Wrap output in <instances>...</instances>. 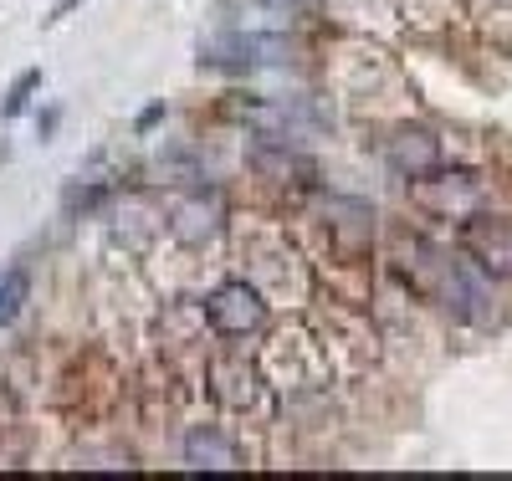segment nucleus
<instances>
[{
  "label": "nucleus",
  "mask_w": 512,
  "mask_h": 481,
  "mask_svg": "<svg viewBox=\"0 0 512 481\" xmlns=\"http://www.w3.org/2000/svg\"><path fill=\"white\" fill-rule=\"evenodd\" d=\"M441 308L456 318V323H492V287L482 277V267L472 261H441Z\"/></svg>",
  "instance_id": "f257e3e1"
},
{
  "label": "nucleus",
  "mask_w": 512,
  "mask_h": 481,
  "mask_svg": "<svg viewBox=\"0 0 512 481\" xmlns=\"http://www.w3.org/2000/svg\"><path fill=\"white\" fill-rule=\"evenodd\" d=\"M205 318H210V328H216L221 338H246V333L262 328L267 308H262V297H256L246 282H226L216 297L205 302Z\"/></svg>",
  "instance_id": "f03ea898"
},
{
  "label": "nucleus",
  "mask_w": 512,
  "mask_h": 481,
  "mask_svg": "<svg viewBox=\"0 0 512 481\" xmlns=\"http://www.w3.org/2000/svg\"><path fill=\"white\" fill-rule=\"evenodd\" d=\"M415 200L425 210H446V215H472L482 205V185L466 180V174H436V180H420Z\"/></svg>",
  "instance_id": "7ed1b4c3"
},
{
  "label": "nucleus",
  "mask_w": 512,
  "mask_h": 481,
  "mask_svg": "<svg viewBox=\"0 0 512 481\" xmlns=\"http://www.w3.org/2000/svg\"><path fill=\"white\" fill-rule=\"evenodd\" d=\"M466 241H472V256H477L482 272L512 277V226H502V221H477Z\"/></svg>",
  "instance_id": "20e7f679"
},
{
  "label": "nucleus",
  "mask_w": 512,
  "mask_h": 481,
  "mask_svg": "<svg viewBox=\"0 0 512 481\" xmlns=\"http://www.w3.org/2000/svg\"><path fill=\"white\" fill-rule=\"evenodd\" d=\"M185 461L190 466H210V471H236L241 451H236V441L221 425H200V430H190V441H185Z\"/></svg>",
  "instance_id": "39448f33"
},
{
  "label": "nucleus",
  "mask_w": 512,
  "mask_h": 481,
  "mask_svg": "<svg viewBox=\"0 0 512 481\" xmlns=\"http://www.w3.org/2000/svg\"><path fill=\"white\" fill-rule=\"evenodd\" d=\"M41 87V67H26L16 82H11V93H6V103H0V118H21L26 113V103H31V93Z\"/></svg>",
  "instance_id": "423d86ee"
},
{
  "label": "nucleus",
  "mask_w": 512,
  "mask_h": 481,
  "mask_svg": "<svg viewBox=\"0 0 512 481\" xmlns=\"http://www.w3.org/2000/svg\"><path fill=\"white\" fill-rule=\"evenodd\" d=\"M26 292H31V277L26 272H6V277H0V323H11L21 313Z\"/></svg>",
  "instance_id": "0eeeda50"
},
{
  "label": "nucleus",
  "mask_w": 512,
  "mask_h": 481,
  "mask_svg": "<svg viewBox=\"0 0 512 481\" xmlns=\"http://www.w3.org/2000/svg\"><path fill=\"white\" fill-rule=\"evenodd\" d=\"M57 123H62V108H47V113H41V123H36V134H41V139H52V134H57Z\"/></svg>",
  "instance_id": "6e6552de"
},
{
  "label": "nucleus",
  "mask_w": 512,
  "mask_h": 481,
  "mask_svg": "<svg viewBox=\"0 0 512 481\" xmlns=\"http://www.w3.org/2000/svg\"><path fill=\"white\" fill-rule=\"evenodd\" d=\"M159 118H164V103H154V108H144V113H139V134H149V128H154Z\"/></svg>",
  "instance_id": "1a4fd4ad"
},
{
  "label": "nucleus",
  "mask_w": 512,
  "mask_h": 481,
  "mask_svg": "<svg viewBox=\"0 0 512 481\" xmlns=\"http://www.w3.org/2000/svg\"><path fill=\"white\" fill-rule=\"evenodd\" d=\"M77 6H82V0H57V6H52V16H47V21H67V16H72Z\"/></svg>",
  "instance_id": "9d476101"
}]
</instances>
